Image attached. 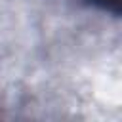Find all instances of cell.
Masks as SVG:
<instances>
[{
  "instance_id": "obj_1",
  "label": "cell",
  "mask_w": 122,
  "mask_h": 122,
  "mask_svg": "<svg viewBox=\"0 0 122 122\" xmlns=\"http://www.w3.org/2000/svg\"><path fill=\"white\" fill-rule=\"evenodd\" d=\"M90 6H95L103 11H109L112 13L114 17L120 15V0H86Z\"/></svg>"
}]
</instances>
